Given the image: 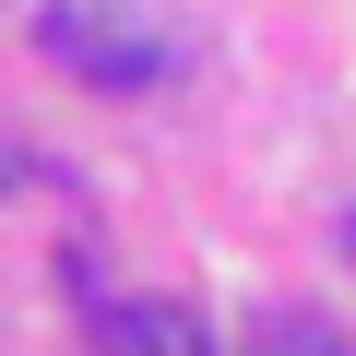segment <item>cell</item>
I'll use <instances>...</instances> for the list:
<instances>
[{"mask_svg":"<svg viewBox=\"0 0 356 356\" xmlns=\"http://www.w3.org/2000/svg\"><path fill=\"white\" fill-rule=\"evenodd\" d=\"M36 48H48L60 72L107 83V95H131V83H154V72L178 60V36H166L154 0H48V13H36Z\"/></svg>","mask_w":356,"mask_h":356,"instance_id":"1","label":"cell"},{"mask_svg":"<svg viewBox=\"0 0 356 356\" xmlns=\"http://www.w3.org/2000/svg\"><path fill=\"white\" fill-rule=\"evenodd\" d=\"M344 238H356V214H344Z\"/></svg>","mask_w":356,"mask_h":356,"instance_id":"5","label":"cell"},{"mask_svg":"<svg viewBox=\"0 0 356 356\" xmlns=\"http://www.w3.org/2000/svg\"><path fill=\"white\" fill-rule=\"evenodd\" d=\"M250 356H356L332 321H309V309H273L261 332H250Z\"/></svg>","mask_w":356,"mask_h":356,"instance_id":"3","label":"cell"},{"mask_svg":"<svg viewBox=\"0 0 356 356\" xmlns=\"http://www.w3.org/2000/svg\"><path fill=\"white\" fill-rule=\"evenodd\" d=\"M107 332H119V356H202V321L178 297H131V309H107Z\"/></svg>","mask_w":356,"mask_h":356,"instance_id":"2","label":"cell"},{"mask_svg":"<svg viewBox=\"0 0 356 356\" xmlns=\"http://www.w3.org/2000/svg\"><path fill=\"white\" fill-rule=\"evenodd\" d=\"M13 178H24V154H13V143H0V191H13Z\"/></svg>","mask_w":356,"mask_h":356,"instance_id":"4","label":"cell"}]
</instances>
